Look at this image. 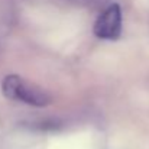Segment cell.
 <instances>
[{"mask_svg": "<svg viewBox=\"0 0 149 149\" xmlns=\"http://www.w3.org/2000/svg\"><path fill=\"white\" fill-rule=\"evenodd\" d=\"M122 26H123V19H122L120 6L113 3L109 4L99 15L93 26V32L99 39L116 41L122 35Z\"/></svg>", "mask_w": 149, "mask_h": 149, "instance_id": "2", "label": "cell"}, {"mask_svg": "<svg viewBox=\"0 0 149 149\" xmlns=\"http://www.w3.org/2000/svg\"><path fill=\"white\" fill-rule=\"evenodd\" d=\"M75 1H78L81 4H86V6H100L106 0H75Z\"/></svg>", "mask_w": 149, "mask_h": 149, "instance_id": "3", "label": "cell"}, {"mask_svg": "<svg viewBox=\"0 0 149 149\" xmlns=\"http://www.w3.org/2000/svg\"><path fill=\"white\" fill-rule=\"evenodd\" d=\"M3 94L10 100L22 101L35 107H45L51 104L52 97L42 87L23 80L19 75H7L1 83Z\"/></svg>", "mask_w": 149, "mask_h": 149, "instance_id": "1", "label": "cell"}]
</instances>
